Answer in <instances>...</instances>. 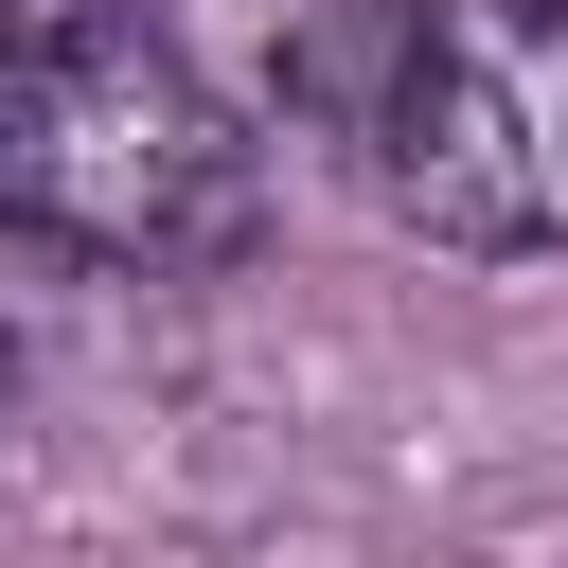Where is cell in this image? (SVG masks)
<instances>
[{
  "mask_svg": "<svg viewBox=\"0 0 568 568\" xmlns=\"http://www.w3.org/2000/svg\"><path fill=\"white\" fill-rule=\"evenodd\" d=\"M0 390H18V337H0Z\"/></svg>",
  "mask_w": 568,
  "mask_h": 568,
  "instance_id": "cell-4",
  "label": "cell"
},
{
  "mask_svg": "<svg viewBox=\"0 0 568 568\" xmlns=\"http://www.w3.org/2000/svg\"><path fill=\"white\" fill-rule=\"evenodd\" d=\"M266 36V106L426 248H550L497 71H479V0H248Z\"/></svg>",
  "mask_w": 568,
  "mask_h": 568,
  "instance_id": "cell-2",
  "label": "cell"
},
{
  "mask_svg": "<svg viewBox=\"0 0 568 568\" xmlns=\"http://www.w3.org/2000/svg\"><path fill=\"white\" fill-rule=\"evenodd\" d=\"M0 231L124 284H213L266 248V142L213 53L142 0H0Z\"/></svg>",
  "mask_w": 568,
  "mask_h": 568,
  "instance_id": "cell-1",
  "label": "cell"
},
{
  "mask_svg": "<svg viewBox=\"0 0 568 568\" xmlns=\"http://www.w3.org/2000/svg\"><path fill=\"white\" fill-rule=\"evenodd\" d=\"M479 71H497L515 178H532V231L568 248V0H479Z\"/></svg>",
  "mask_w": 568,
  "mask_h": 568,
  "instance_id": "cell-3",
  "label": "cell"
}]
</instances>
